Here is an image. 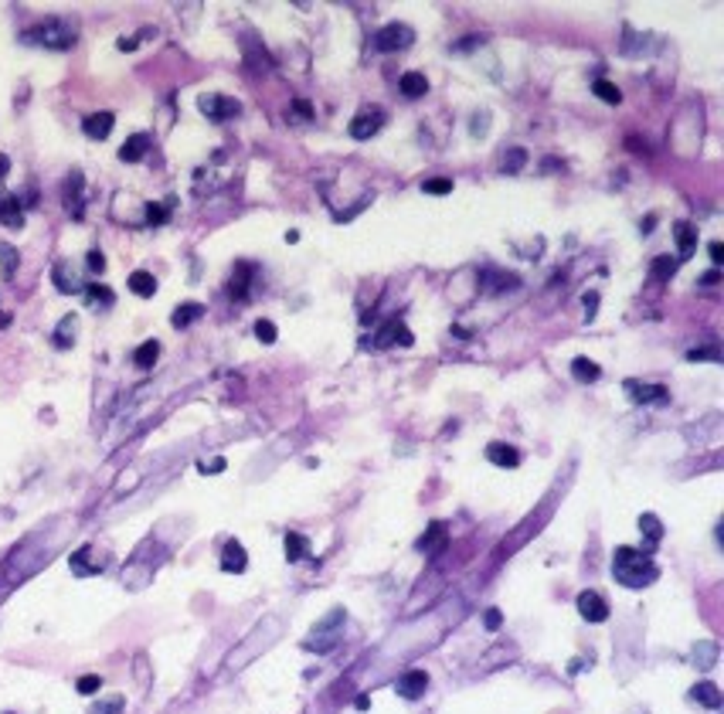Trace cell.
I'll return each instance as SVG.
<instances>
[{"mask_svg": "<svg viewBox=\"0 0 724 714\" xmlns=\"http://www.w3.org/2000/svg\"><path fill=\"white\" fill-rule=\"evenodd\" d=\"M612 575L616 582H622L626 588H643V585H653L660 568L653 565V558L647 551H636V548H616L612 555Z\"/></svg>", "mask_w": 724, "mask_h": 714, "instance_id": "cell-1", "label": "cell"}, {"mask_svg": "<svg viewBox=\"0 0 724 714\" xmlns=\"http://www.w3.org/2000/svg\"><path fill=\"white\" fill-rule=\"evenodd\" d=\"M27 41H38V45H45V48H72L75 31L65 24V21H48V24L27 31Z\"/></svg>", "mask_w": 724, "mask_h": 714, "instance_id": "cell-2", "label": "cell"}, {"mask_svg": "<svg viewBox=\"0 0 724 714\" xmlns=\"http://www.w3.org/2000/svg\"><path fill=\"white\" fill-rule=\"evenodd\" d=\"M198 109L205 112L207 119L225 123V119H235V116L242 112V103H238V99H228V96H221V92H207V96L198 99Z\"/></svg>", "mask_w": 724, "mask_h": 714, "instance_id": "cell-3", "label": "cell"}, {"mask_svg": "<svg viewBox=\"0 0 724 714\" xmlns=\"http://www.w3.org/2000/svg\"><path fill=\"white\" fill-rule=\"evenodd\" d=\"M412 38L415 34H412V27L408 24H388V27L378 31V41H374V45H378L381 52H398V48H408Z\"/></svg>", "mask_w": 724, "mask_h": 714, "instance_id": "cell-4", "label": "cell"}, {"mask_svg": "<svg viewBox=\"0 0 724 714\" xmlns=\"http://www.w3.org/2000/svg\"><path fill=\"white\" fill-rule=\"evenodd\" d=\"M381 123H385V112H381V109H378V106L364 109L361 116L350 123V136H354V140H371L374 133L381 130Z\"/></svg>", "mask_w": 724, "mask_h": 714, "instance_id": "cell-5", "label": "cell"}, {"mask_svg": "<svg viewBox=\"0 0 724 714\" xmlns=\"http://www.w3.org/2000/svg\"><path fill=\"white\" fill-rule=\"evenodd\" d=\"M378 347H391V344H401V347H412L415 337L412 330L401 323V320H391V323H385L381 330H378V341H374Z\"/></svg>", "mask_w": 724, "mask_h": 714, "instance_id": "cell-6", "label": "cell"}, {"mask_svg": "<svg viewBox=\"0 0 724 714\" xmlns=\"http://www.w3.org/2000/svg\"><path fill=\"white\" fill-rule=\"evenodd\" d=\"M578 612H582V619H589V623H605V619H609V606H605V599H602L598 592H582V595H578Z\"/></svg>", "mask_w": 724, "mask_h": 714, "instance_id": "cell-7", "label": "cell"}, {"mask_svg": "<svg viewBox=\"0 0 724 714\" xmlns=\"http://www.w3.org/2000/svg\"><path fill=\"white\" fill-rule=\"evenodd\" d=\"M425 687H429V674L425 670H408L405 677H398V694L405 701H418L425 694Z\"/></svg>", "mask_w": 724, "mask_h": 714, "instance_id": "cell-8", "label": "cell"}, {"mask_svg": "<svg viewBox=\"0 0 724 714\" xmlns=\"http://www.w3.org/2000/svg\"><path fill=\"white\" fill-rule=\"evenodd\" d=\"M112 126H116V116L112 112H92L89 119H82V130H85L89 140H105L112 133Z\"/></svg>", "mask_w": 724, "mask_h": 714, "instance_id": "cell-9", "label": "cell"}, {"mask_svg": "<svg viewBox=\"0 0 724 714\" xmlns=\"http://www.w3.org/2000/svg\"><path fill=\"white\" fill-rule=\"evenodd\" d=\"M245 565H249L245 548H242L238 541H228V544H225V551H221V568H225L228 575H242V572H245Z\"/></svg>", "mask_w": 724, "mask_h": 714, "instance_id": "cell-10", "label": "cell"}, {"mask_svg": "<svg viewBox=\"0 0 724 714\" xmlns=\"http://www.w3.org/2000/svg\"><path fill=\"white\" fill-rule=\"evenodd\" d=\"M487 459H490L493 466H503V470H514L520 463V452L514 449V446H503V442H493V446H487Z\"/></svg>", "mask_w": 724, "mask_h": 714, "instance_id": "cell-11", "label": "cell"}, {"mask_svg": "<svg viewBox=\"0 0 724 714\" xmlns=\"http://www.w3.org/2000/svg\"><path fill=\"white\" fill-rule=\"evenodd\" d=\"M147 143H150V136H147V133H133L130 140L119 147V160H123V163H136V160H143V154H147Z\"/></svg>", "mask_w": 724, "mask_h": 714, "instance_id": "cell-12", "label": "cell"}, {"mask_svg": "<svg viewBox=\"0 0 724 714\" xmlns=\"http://www.w3.org/2000/svg\"><path fill=\"white\" fill-rule=\"evenodd\" d=\"M626 388H629V395L636 398V401H667V388L663 385H640V381H626Z\"/></svg>", "mask_w": 724, "mask_h": 714, "instance_id": "cell-13", "label": "cell"}, {"mask_svg": "<svg viewBox=\"0 0 724 714\" xmlns=\"http://www.w3.org/2000/svg\"><path fill=\"white\" fill-rule=\"evenodd\" d=\"M0 225H7V228H21L24 225V214H21V201L17 198H0Z\"/></svg>", "mask_w": 724, "mask_h": 714, "instance_id": "cell-14", "label": "cell"}, {"mask_svg": "<svg viewBox=\"0 0 724 714\" xmlns=\"http://www.w3.org/2000/svg\"><path fill=\"white\" fill-rule=\"evenodd\" d=\"M673 238H677L680 259H687V255L694 252V245H697V228H690L687 221H677V228H673Z\"/></svg>", "mask_w": 724, "mask_h": 714, "instance_id": "cell-15", "label": "cell"}, {"mask_svg": "<svg viewBox=\"0 0 724 714\" xmlns=\"http://www.w3.org/2000/svg\"><path fill=\"white\" fill-rule=\"evenodd\" d=\"M640 530L647 534V548H643V551L649 555V551L660 544V537H663V524H660L656 514H643V517H640Z\"/></svg>", "mask_w": 724, "mask_h": 714, "instance_id": "cell-16", "label": "cell"}, {"mask_svg": "<svg viewBox=\"0 0 724 714\" xmlns=\"http://www.w3.org/2000/svg\"><path fill=\"white\" fill-rule=\"evenodd\" d=\"M398 85H401V92H405L408 99H418V96H425V92H429V79H425L422 72H405Z\"/></svg>", "mask_w": 724, "mask_h": 714, "instance_id": "cell-17", "label": "cell"}, {"mask_svg": "<svg viewBox=\"0 0 724 714\" xmlns=\"http://www.w3.org/2000/svg\"><path fill=\"white\" fill-rule=\"evenodd\" d=\"M442 544H445V528H442V524H432V528L415 541V548H418V551H425V555H429V551H439Z\"/></svg>", "mask_w": 724, "mask_h": 714, "instance_id": "cell-18", "label": "cell"}, {"mask_svg": "<svg viewBox=\"0 0 724 714\" xmlns=\"http://www.w3.org/2000/svg\"><path fill=\"white\" fill-rule=\"evenodd\" d=\"M690 697H694V701H700L704 708H711V711H714V708H721V690L714 687L711 680H704V684H694Z\"/></svg>", "mask_w": 724, "mask_h": 714, "instance_id": "cell-19", "label": "cell"}, {"mask_svg": "<svg viewBox=\"0 0 724 714\" xmlns=\"http://www.w3.org/2000/svg\"><path fill=\"white\" fill-rule=\"evenodd\" d=\"M310 555V541L303 537V534H296V530H289L286 534V558L289 561H300V558Z\"/></svg>", "mask_w": 724, "mask_h": 714, "instance_id": "cell-20", "label": "cell"}, {"mask_svg": "<svg viewBox=\"0 0 724 714\" xmlns=\"http://www.w3.org/2000/svg\"><path fill=\"white\" fill-rule=\"evenodd\" d=\"M130 290L136 292V296H143V299H147V296H154V292H156V279L150 276V272L136 269V272L130 276Z\"/></svg>", "mask_w": 724, "mask_h": 714, "instance_id": "cell-21", "label": "cell"}, {"mask_svg": "<svg viewBox=\"0 0 724 714\" xmlns=\"http://www.w3.org/2000/svg\"><path fill=\"white\" fill-rule=\"evenodd\" d=\"M201 313H205V306H201V303H184V306H177V310H174L170 323H174L177 330H184L187 323H194V320L201 317Z\"/></svg>", "mask_w": 724, "mask_h": 714, "instance_id": "cell-22", "label": "cell"}, {"mask_svg": "<svg viewBox=\"0 0 724 714\" xmlns=\"http://www.w3.org/2000/svg\"><path fill=\"white\" fill-rule=\"evenodd\" d=\"M156 357H160V344H156V341H147V344L136 347V354H133V364H140V368H154Z\"/></svg>", "mask_w": 724, "mask_h": 714, "instance_id": "cell-23", "label": "cell"}, {"mask_svg": "<svg viewBox=\"0 0 724 714\" xmlns=\"http://www.w3.org/2000/svg\"><path fill=\"white\" fill-rule=\"evenodd\" d=\"M592 89H595V96H598L602 103H609V106H619V103H622V92L609 79H595Z\"/></svg>", "mask_w": 724, "mask_h": 714, "instance_id": "cell-24", "label": "cell"}, {"mask_svg": "<svg viewBox=\"0 0 724 714\" xmlns=\"http://www.w3.org/2000/svg\"><path fill=\"white\" fill-rule=\"evenodd\" d=\"M75 313H68V317L61 320V323H58V330H54V344L61 347V350H65V347H72V341H75V337H72V334H75Z\"/></svg>", "mask_w": 724, "mask_h": 714, "instance_id": "cell-25", "label": "cell"}, {"mask_svg": "<svg viewBox=\"0 0 724 714\" xmlns=\"http://www.w3.org/2000/svg\"><path fill=\"white\" fill-rule=\"evenodd\" d=\"M673 272H677V262H673L670 255H660V259H653V265H649V276H653L656 283H667Z\"/></svg>", "mask_w": 724, "mask_h": 714, "instance_id": "cell-26", "label": "cell"}, {"mask_svg": "<svg viewBox=\"0 0 724 714\" xmlns=\"http://www.w3.org/2000/svg\"><path fill=\"white\" fill-rule=\"evenodd\" d=\"M571 374H575L578 381H595V378H598V364L589 361V357H578V361L571 364Z\"/></svg>", "mask_w": 724, "mask_h": 714, "instance_id": "cell-27", "label": "cell"}, {"mask_svg": "<svg viewBox=\"0 0 724 714\" xmlns=\"http://www.w3.org/2000/svg\"><path fill=\"white\" fill-rule=\"evenodd\" d=\"M256 337H259L262 344H276V323L272 320H259L256 323Z\"/></svg>", "mask_w": 724, "mask_h": 714, "instance_id": "cell-28", "label": "cell"}, {"mask_svg": "<svg viewBox=\"0 0 724 714\" xmlns=\"http://www.w3.org/2000/svg\"><path fill=\"white\" fill-rule=\"evenodd\" d=\"M78 694H85V697H89V694H96V690L103 687V677H96V674H85V677H78Z\"/></svg>", "mask_w": 724, "mask_h": 714, "instance_id": "cell-29", "label": "cell"}, {"mask_svg": "<svg viewBox=\"0 0 724 714\" xmlns=\"http://www.w3.org/2000/svg\"><path fill=\"white\" fill-rule=\"evenodd\" d=\"M524 160H527L524 150H510V157H503V174H517L520 167H524Z\"/></svg>", "mask_w": 724, "mask_h": 714, "instance_id": "cell-30", "label": "cell"}, {"mask_svg": "<svg viewBox=\"0 0 724 714\" xmlns=\"http://www.w3.org/2000/svg\"><path fill=\"white\" fill-rule=\"evenodd\" d=\"M89 714H123V697H109L103 704H96Z\"/></svg>", "mask_w": 724, "mask_h": 714, "instance_id": "cell-31", "label": "cell"}, {"mask_svg": "<svg viewBox=\"0 0 724 714\" xmlns=\"http://www.w3.org/2000/svg\"><path fill=\"white\" fill-rule=\"evenodd\" d=\"M112 299H116V296H112V290H105V286H96V283L89 286V303H105V306H109Z\"/></svg>", "mask_w": 724, "mask_h": 714, "instance_id": "cell-32", "label": "cell"}, {"mask_svg": "<svg viewBox=\"0 0 724 714\" xmlns=\"http://www.w3.org/2000/svg\"><path fill=\"white\" fill-rule=\"evenodd\" d=\"M700 657V667H711L714 663V657H718V646H711V643H704V646H697L694 650V660Z\"/></svg>", "mask_w": 724, "mask_h": 714, "instance_id": "cell-33", "label": "cell"}, {"mask_svg": "<svg viewBox=\"0 0 724 714\" xmlns=\"http://www.w3.org/2000/svg\"><path fill=\"white\" fill-rule=\"evenodd\" d=\"M425 191L429 194H449L452 191V181L449 177H432V181H425Z\"/></svg>", "mask_w": 724, "mask_h": 714, "instance_id": "cell-34", "label": "cell"}, {"mask_svg": "<svg viewBox=\"0 0 724 714\" xmlns=\"http://www.w3.org/2000/svg\"><path fill=\"white\" fill-rule=\"evenodd\" d=\"M54 279H58V290H61V292H75V290H78V283L65 276V269H61V265L54 269Z\"/></svg>", "mask_w": 724, "mask_h": 714, "instance_id": "cell-35", "label": "cell"}, {"mask_svg": "<svg viewBox=\"0 0 724 714\" xmlns=\"http://www.w3.org/2000/svg\"><path fill=\"white\" fill-rule=\"evenodd\" d=\"M147 221H150V225H163V221H167V208L150 204V208H147Z\"/></svg>", "mask_w": 724, "mask_h": 714, "instance_id": "cell-36", "label": "cell"}, {"mask_svg": "<svg viewBox=\"0 0 724 714\" xmlns=\"http://www.w3.org/2000/svg\"><path fill=\"white\" fill-rule=\"evenodd\" d=\"M85 262H89V269H92V272H103V269H105V255L99 252V248H92Z\"/></svg>", "mask_w": 724, "mask_h": 714, "instance_id": "cell-37", "label": "cell"}, {"mask_svg": "<svg viewBox=\"0 0 724 714\" xmlns=\"http://www.w3.org/2000/svg\"><path fill=\"white\" fill-rule=\"evenodd\" d=\"M687 357H690V361H704V357H711V361H718L721 354H718V347H711V350H690Z\"/></svg>", "mask_w": 724, "mask_h": 714, "instance_id": "cell-38", "label": "cell"}, {"mask_svg": "<svg viewBox=\"0 0 724 714\" xmlns=\"http://www.w3.org/2000/svg\"><path fill=\"white\" fill-rule=\"evenodd\" d=\"M483 623H487V630H500V623H503V616H500V609H490Z\"/></svg>", "mask_w": 724, "mask_h": 714, "instance_id": "cell-39", "label": "cell"}, {"mask_svg": "<svg viewBox=\"0 0 724 714\" xmlns=\"http://www.w3.org/2000/svg\"><path fill=\"white\" fill-rule=\"evenodd\" d=\"M707 252H711V259H714V265H721V262H724V245H721V241H711V245H707Z\"/></svg>", "mask_w": 724, "mask_h": 714, "instance_id": "cell-40", "label": "cell"}, {"mask_svg": "<svg viewBox=\"0 0 724 714\" xmlns=\"http://www.w3.org/2000/svg\"><path fill=\"white\" fill-rule=\"evenodd\" d=\"M595 306H598V292H585V310H589V320L595 317Z\"/></svg>", "mask_w": 724, "mask_h": 714, "instance_id": "cell-41", "label": "cell"}, {"mask_svg": "<svg viewBox=\"0 0 724 714\" xmlns=\"http://www.w3.org/2000/svg\"><path fill=\"white\" fill-rule=\"evenodd\" d=\"M718 279H721V272H718V269H711V272H704V276H700V283H704V286H714Z\"/></svg>", "mask_w": 724, "mask_h": 714, "instance_id": "cell-42", "label": "cell"}, {"mask_svg": "<svg viewBox=\"0 0 724 714\" xmlns=\"http://www.w3.org/2000/svg\"><path fill=\"white\" fill-rule=\"evenodd\" d=\"M201 470H225V459H211V463H201Z\"/></svg>", "mask_w": 724, "mask_h": 714, "instance_id": "cell-43", "label": "cell"}, {"mask_svg": "<svg viewBox=\"0 0 724 714\" xmlns=\"http://www.w3.org/2000/svg\"><path fill=\"white\" fill-rule=\"evenodd\" d=\"M133 48H136V38H123L119 41V52H133Z\"/></svg>", "mask_w": 724, "mask_h": 714, "instance_id": "cell-44", "label": "cell"}, {"mask_svg": "<svg viewBox=\"0 0 724 714\" xmlns=\"http://www.w3.org/2000/svg\"><path fill=\"white\" fill-rule=\"evenodd\" d=\"M7 170H10V160L0 154V177H7Z\"/></svg>", "mask_w": 724, "mask_h": 714, "instance_id": "cell-45", "label": "cell"}, {"mask_svg": "<svg viewBox=\"0 0 724 714\" xmlns=\"http://www.w3.org/2000/svg\"><path fill=\"white\" fill-rule=\"evenodd\" d=\"M653 221H656V218H653V214H649L647 221H643V235H649V232H653Z\"/></svg>", "mask_w": 724, "mask_h": 714, "instance_id": "cell-46", "label": "cell"}]
</instances>
